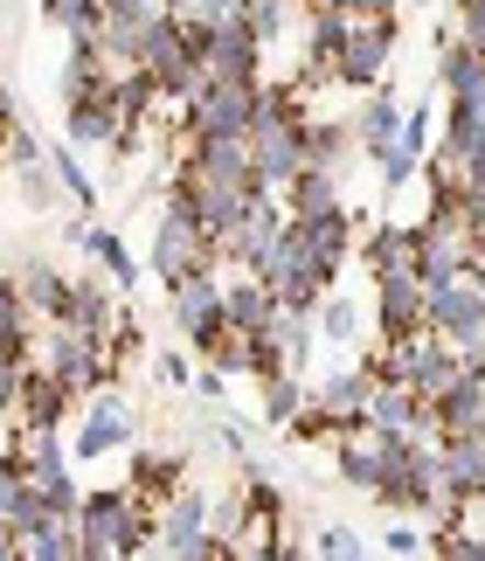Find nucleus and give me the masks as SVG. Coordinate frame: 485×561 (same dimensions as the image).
<instances>
[{"instance_id":"f3484780","label":"nucleus","mask_w":485,"mask_h":561,"mask_svg":"<svg viewBox=\"0 0 485 561\" xmlns=\"http://www.w3.org/2000/svg\"><path fill=\"white\" fill-rule=\"evenodd\" d=\"M347 35H354V14H347L340 0H313V28H305V70H313V77H334Z\"/></svg>"},{"instance_id":"58836bf2","label":"nucleus","mask_w":485,"mask_h":561,"mask_svg":"<svg viewBox=\"0 0 485 561\" xmlns=\"http://www.w3.org/2000/svg\"><path fill=\"white\" fill-rule=\"evenodd\" d=\"M112 14H132V21H160L167 14V0H104Z\"/></svg>"},{"instance_id":"f704fd0d","label":"nucleus","mask_w":485,"mask_h":561,"mask_svg":"<svg viewBox=\"0 0 485 561\" xmlns=\"http://www.w3.org/2000/svg\"><path fill=\"white\" fill-rule=\"evenodd\" d=\"M292 8L298 0H250V35L263 42V49H278V42L292 35Z\"/></svg>"},{"instance_id":"f8f14e48","label":"nucleus","mask_w":485,"mask_h":561,"mask_svg":"<svg viewBox=\"0 0 485 561\" xmlns=\"http://www.w3.org/2000/svg\"><path fill=\"white\" fill-rule=\"evenodd\" d=\"M374 327H382V340L430 333V319H424V277H416V271L374 277Z\"/></svg>"},{"instance_id":"c756f323","label":"nucleus","mask_w":485,"mask_h":561,"mask_svg":"<svg viewBox=\"0 0 485 561\" xmlns=\"http://www.w3.org/2000/svg\"><path fill=\"white\" fill-rule=\"evenodd\" d=\"M305 153H313V167H347V153H354V125L347 118H305Z\"/></svg>"},{"instance_id":"a878e982","label":"nucleus","mask_w":485,"mask_h":561,"mask_svg":"<svg viewBox=\"0 0 485 561\" xmlns=\"http://www.w3.org/2000/svg\"><path fill=\"white\" fill-rule=\"evenodd\" d=\"M119 319V306H112V291H104V277H91V271H77L70 277V312H63V327H83V333H104Z\"/></svg>"},{"instance_id":"79ce46f5","label":"nucleus","mask_w":485,"mask_h":561,"mask_svg":"<svg viewBox=\"0 0 485 561\" xmlns=\"http://www.w3.org/2000/svg\"><path fill=\"white\" fill-rule=\"evenodd\" d=\"M14 554H21V534H14L8 520H0V561H14Z\"/></svg>"},{"instance_id":"cd10ccee","label":"nucleus","mask_w":485,"mask_h":561,"mask_svg":"<svg viewBox=\"0 0 485 561\" xmlns=\"http://www.w3.org/2000/svg\"><path fill=\"white\" fill-rule=\"evenodd\" d=\"M21 554H35V561H83V534H77V520H35L29 534H21Z\"/></svg>"},{"instance_id":"a18cd8bd","label":"nucleus","mask_w":485,"mask_h":561,"mask_svg":"<svg viewBox=\"0 0 485 561\" xmlns=\"http://www.w3.org/2000/svg\"><path fill=\"white\" fill-rule=\"evenodd\" d=\"M0 277H8V271H0Z\"/></svg>"},{"instance_id":"f03ea898","label":"nucleus","mask_w":485,"mask_h":561,"mask_svg":"<svg viewBox=\"0 0 485 561\" xmlns=\"http://www.w3.org/2000/svg\"><path fill=\"white\" fill-rule=\"evenodd\" d=\"M250 277H263L271 285V298L278 306H292V312H319V298L334 291V264H319V250H313V236H305V222H292L284 215V229H278V243H271V256L250 271Z\"/></svg>"},{"instance_id":"b1692460","label":"nucleus","mask_w":485,"mask_h":561,"mask_svg":"<svg viewBox=\"0 0 485 561\" xmlns=\"http://www.w3.org/2000/svg\"><path fill=\"white\" fill-rule=\"evenodd\" d=\"M347 125H354V153H361V160H374L395 133H403V104H395L388 91H374V98H368Z\"/></svg>"},{"instance_id":"a19ab883","label":"nucleus","mask_w":485,"mask_h":561,"mask_svg":"<svg viewBox=\"0 0 485 561\" xmlns=\"http://www.w3.org/2000/svg\"><path fill=\"white\" fill-rule=\"evenodd\" d=\"M382 548H388V554H424V534H416V527H388Z\"/></svg>"},{"instance_id":"6e6552de","label":"nucleus","mask_w":485,"mask_h":561,"mask_svg":"<svg viewBox=\"0 0 485 561\" xmlns=\"http://www.w3.org/2000/svg\"><path fill=\"white\" fill-rule=\"evenodd\" d=\"M173 327H181L188 347H208V340L229 327V306H223V277H215V264H208V271H188L181 285H173Z\"/></svg>"},{"instance_id":"7c9ffc66","label":"nucleus","mask_w":485,"mask_h":561,"mask_svg":"<svg viewBox=\"0 0 485 561\" xmlns=\"http://www.w3.org/2000/svg\"><path fill=\"white\" fill-rule=\"evenodd\" d=\"M49 174H56V187H63V202H77V215H98V187H91V174L77 167V146H49Z\"/></svg>"},{"instance_id":"9d476101","label":"nucleus","mask_w":485,"mask_h":561,"mask_svg":"<svg viewBox=\"0 0 485 561\" xmlns=\"http://www.w3.org/2000/svg\"><path fill=\"white\" fill-rule=\"evenodd\" d=\"M257 187H243V181H215V174H194V167H181V181H173V208H188V222H202L208 236L229 222V215L250 202Z\"/></svg>"},{"instance_id":"c9c22d12","label":"nucleus","mask_w":485,"mask_h":561,"mask_svg":"<svg viewBox=\"0 0 485 561\" xmlns=\"http://www.w3.org/2000/svg\"><path fill=\"white\" fill-rule=\"evenodd\" d=\"M305 554H319V561H354V554H368V548H361V534H354V527H319Z\"/></svg>"},{"instance_id":"473e14b6","label":"nucleus","mask_w":485,"mask_h":561,"mask_svg":"<svg viewBox=\"0 0 485 561\" xmlns=\"http://www.w3.org/2000/svg\"><path fill=\"white\" fill-rule=\"evenodd\" d=\"M35 492H42V513H49V520H77L83 492H77V471H70V465L42 471V479H35Z\"/></svg>"},{"instance_id":"6ab92c4d","label":"nucleus","mask_w":485,"mask_h":561,"mask_svg":"<svg viewBox=\"0 0 485 561\" xmlns=\"http://www.w3.org/2000/svg\"><path fill=\"white\" fill-rule=\"evenodd\" d=\"M14 277V291H21V306H29L35 319H63L70 312V277H63L56 264H42V256H29L21 271H8Z\"/></svg>"},{"instance_id":"39448f33","label":"nucleus","mask_w":485,"mask_h":561,"mask_svg":"<svg viewBox=\"0 0 485 561\" xmlns=\"http://www.w3.org/2000/svg\"><path fill=\"white\" fill-rule=\"evenodd\" d=\"M160 554H181V561H215V554H236L223 534H208V492L181 485L173 500L160 506Z\"/></svg>"},{"instance_id":"423d86ee","label":"nucleus","mask_w":485,"mask_h":561,"mask_svg":"<svg viewBox=\"0 0 485 561\" xmlns=\"http://www.w3.org/2000/svg\"><path fill=\"white\" fill-rule=\"evenodd\" d=\"M215 264V250H208V229L202 222H188V208H173L167 202V215H160V229H153V277L173 291L188 271H208Z\"/></svg>"},{"instance_id":"c03bdc74","label":"nucleus","mask_w":485,"mask_h":561,"mask_svg":"<svg viewBox=\"0 0 485 561\" xmlns=\"http://www.w3.org/2000/svg\"><path fill=\"white\" fill-rule=\"evenodd\" d=\"M0 450H8V437H0Z\"/></svg>"},{"instance_id":"7ed1b4c3","label":"nucleus","mask_w":485,"mask_h":561,"mask_svg":"<svg viewBox=\"0 0 485 561\" xmlns=\"http://www.w3.org/2000/svg\"><path fill=\"white\" fill-rule=\"evenodd\" d=\"M284 208L278 194H250L223 229L208 236V250H215V264H229V271H257L263 256H271V243H278V229H284Z\"/></svg>"},{"instance_id":"393cba45","label":"nucleus","mask_w":485,"mask_h":561,"mask_svg":"<svg viewBox=\"0 0 485 561\" xmlns=\"http://www.w3.org/2000/svg\"><path fill=\"white\" fill-rule=\"evenodd\" d=\"M63 236H70V243H77V250H91V256H98V264H104V277H112V285H119V291H132V285H139V264H132V250L119 243V236H112V229H83V222H70V229H63Z\"/></svg>"},{"instance_id":"4be33fe9","label":"nucleus","mask_w":485,"mask_h":561,"mask_svg":"<svg viewBox=\"0 0 485 561\" xmlns=\"http://www.w3.org/2000/svg\"><path fill=\"white\" fill-rule=\"evenodd\" d=\"M188 485V458L181 450H132V492L139 500H173V492Z\"/></svg>"},{"instance_id":"c85d7f7f","label":"nucleus","mask_w":485,"mask_h":561,"mask_svg":"<svg viewBox=\"0 0 485 561\" xmlns=\"http://www.w3.org/2000/svg\"><path fill=\"white\" fill-rule=\"evenodd\" d=\"M313 388L298 381V368H278V375H263V423H278V430H292L298 423V409Z\"/></svg>"},{"instance_id":"a211bd4d","label":"nucleus","mask_w":485,"mask_h":561,"mask_svg":"<svg viewBox=\"0 0 485 561\" xmlns=\"http://www.w3.org/2000/svg\"><path fill=\"white\" fill-rule=\"evenodd\" d=\"M361 271H374V277L416 271V229H409V222H374V229L361 236Z\"/></svg>"},{"instance_id":"4c0bfd02","label":"nucleus","mask_w":485,"mask_h":561,"mask_svg":"<svg viewBox=\"0 0 485 561\" xmlns=\"http://www.w3.org/2000/svg\"><path fill=\"white\" fill-rule=\"evenodd\" d=\"M458 42L485 56V0H465V14H458Z\"/></svg>"},{"instance_id":"bb28decb","label":"nucleus","mask_w":485,"mask_h":561,"mask_svg":"<svg viewBox=\"0 0 485 561\" xmlns=\"http://www.w3.org/2000/svg\"><path fill=\"white\" fill-rule=\"evenodd\" d=\"M340 202H347V194H340V167H298V181L284 187V208H292V215H326Z\"/></svg>"},{"instance_id":"20e7f679","label":"nucleus","mask_w":485,"mask_h":561,"mask_svg":"<svg viewBox=\"0 0 485 561\" xmlns=\"http://www.w3.org/2000/svg\"><path fill=\"white\" fill-rule=\"evenodd\" d=\"M257 118V83H194V91L181 98V133L188 139H229V133H250Z\"/></svg>"},{"instance_id":"5701e85b","label":"nucleus","mask_w":485,"mask_h":561,"mask_svg":"<svg viewBox=\"0 0 485 561\" xmlns=\"http://www.w3.org/2000/svg\"><path fill=\"white\" fill-rule=\"evenodd\" d=\"M292 222H305V236H313V250H319V264H347V250H354V222H361V215L354 208H326V215H292Z\"/></svg>"},{"instance_id":"ea45409f","label":"nucleus","mask_w":485,"mask_h":561,"mask_svg":"<svg viewBox=\"0 0 485 561\" xmlns=\"http://www.w3.org/2000/svg\"><path fill=\"white\" fill-rule=\"evenodd\" d=\"M160 381H167V388H188V381H194L188 354H160Z\"/></svg>"},{"instance_id":"0eeeda50","label":"nucleus","mask_w":485,"mask_h":561,"mask_svg":"<svg viewBox=\"0 0 485 561\" xmlns=\"http://www.w3.org/2000/svg\"><path fill=\"white\" fill-rule=\"evenodd\" d=\"M388 49H395V14H354V35H347L334 77L347 91H374L388 77Z\"/></svg>"},{"instance_id":"ddd939ff","label":"nucleus","mask_w":485,"mask_h":561,"mask_svg":"<svg viewBox=\"0 0 485 561\" xmlns=\"http://www.w3.org/2000/svg\"><path fill=\"white\" fill-rule=\"evenodd\" d=\"M368 423H382V430H409V437H437V409L416 396L409 381H388V375H374Z\"/></svg>"},{"instance_id":"dca6fc26","label":"nucleus","mask_w":485,"mask_h":561,"mask_svg":"<svg viewBox=\"0 0 485 561\" xmlns=\"http://www.w3.org/2000/svg\"><path fill=\"white\" fill-rule=\"evenodd\" d=\"M430 409H437V444L444 437H485V375L465 368Z\"/></svg>"},{"instance_id":"412c9836","label":"nucleus","mask_w":485,"mask_h":561,"mask_svg":"<svg viewBox=\"0 0 485 561\" xmlns=\"http://www.w3.org/2000/svg\"><path fill=\"white\" fill-rule=\"evenodd\" d=\"M223 306H229V333H243V340L271 333V319H278L271 285H263V277H250V271H243L236 285H223Z\"/></svg>"},{"instance_id":"2eb2a0df","label":"nucleus","mask_w":485,"mask_h":561,"mask_svg":"<svg viewBox=\"0 0 485 561\" xmlns=\"http://www.w3.org/2000/svg\"><path fill=\"white\" fill-rule=\"evenodd\" d=\"M70 402H77V388L63 381V375L29 368V375H21V396H14V416H21V430H63Z\"/></svg>"},{"instance_id":"aec40b11","label":"nucleus","mask_w":485,"mask_h":561,"mask_svg":"<svg viewBox=\"0 0 485 561\" xmlns=\"http://www.w3.org/2000/svg\"><path fill=\"white\" fill-rule=\"evenodd\" d=\"M437 465H444V485L458 492V506L485 500V437H444L437 444Z\"/></svg>"},{"instance_id":"f257e3e1","label":"nucleus","mask_w":485,"mask_h":561,"mask_svg":"<svg viewBox=\"0 0 485 561\" xmlns=\"http://www.w3.org/2000/svg\"><path fill=\"white\" fill-rule=\"evenodd\" d=\"M77 534H83V561H112V554H139L146 541H160V520L146 513V500L132 485H104V492H83Z\"/></svg>"},{"instance_id":"72a5a7b5","label":"nucleus","mask_w":485,"mask_h":561,"mask_svg":"<svg viewBox=\"0 0 485 561\" xmlns=\"http://www.w3.org/2000/svg\"><path fill=\"white\" fill-rule=\"evenodd\" d=\"M319 333L334 340V347H354V340H361V306L347 291H326L319 298Z\"/></svg>"},{"instance_id":"37998d69","label":"nucleus","mask_w":485,"mask_h":561,"mask_svg":"<svg viewBox=\"0 0 485 561\" xmlns=\"http://www.w3.org/2000/svg\"><path fill=\"white\" fill-rule=\"evenodd\" d=\"M465 277H472V285H478V298H485V243H478V256H472V271H465Z\"/></svg>"},{"instance_id":"e433bc0d","label":"nucleus","mask_w":485,"mask_h":561,"mask_svg":"<svg viewBox=\"0 0 485 561\" xmlns=\"http://www.w3.org/2000/svg\"><path fill=\"white\" fill-rule=\"evenodd\" d=\"M42 160H49V146H42L29 125H14V133H8V167L21 174V167H42Z\"/></svg>"},{"instance_id":"1a4fd4ad","label":"nucleus","mask_w":485,"mask_h":561,"mask_svg":"<svg viewBox=\"0 0 485 561\" xmlns=\"http://www.w3.org/2000/svg\"><path fill=\"white\" fill-rule=\"evenodd\" d=\"M202 83H229V77H243V83H257V70H263V42L250 35V21H236V28H208L202 35Z\"/></svg>"},{"instance_id":"2f4dec72","label":"nucleus","mask_w":485,"mask_h":561,"mask_svg":"<svg viewBox=\"0 0 485 561\" xmlns=\"http://www.w3.org/2000/svg\"><path fill=\"white\" fill-rule=\"evenodd\" d=\"M167 14L188 28H236V21H250V0H167Z\"/></svg>"},{"instance_id":"4468645a","label":"nucleus","mask_w":485,"mask_h":561,"mask_svg":"<svg viewBox=\"0 0 485 561\" xmlns=\"http://www.w3.org/2000/svg\"><path fill=\"white\" fill-rule=\"evenodd\" d=\"M424 153H430V112H403V133H395L382 153H374V174H382V187L403 194L416 174H424Z\"/></svg>"},{"instance_id":"9b49d317","label":"nucleus","mask_w":485,"mask_h":561,"mask_svg":"<svg viewBox=\"0 0 485 561\" xmlns=\"http://www.w3.org/2000/svg\"><path fill=\"white\" fill-rule=\"evenodd\" d=\"M139 430V409H132L125 396H104L98 388V402H91V416L77 423V444H70V458L77 465H91V458H112V450H125V437Z\"/></svg>"}]
</instances>
